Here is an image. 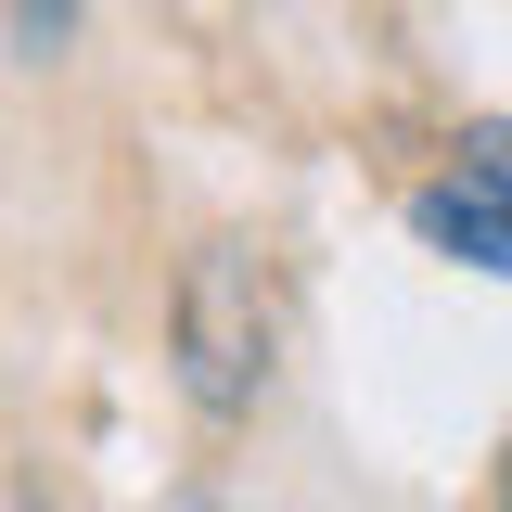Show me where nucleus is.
I'll use <instances>...</instances> for the list:
<instances>
[{
    "label": "nucleus",
    "instance_id": "obj_5",
    "mask_svg": "<svg viewBox=\"0 0 512 512\" xmlns=\"http://www.w3.org/2000/svg\"><path fill=\"white\" fill-rule=\"evenodd\" d=\"M500 512H512V448H500Z\"/></svg>",
    "mask_w": 512,
    "mask_h": 512
},
{
    "label": "nucleus",
    "instance_id": "obj_4",
    "mask_svg": "<svg viewBox=\"0 0 512 512\" xmlns=\"http://www.w3.org/2000/svg\"><path fill=\"white\" fill-rule=\"evenodd\" d=\"M0 512H39V487H0Z\"/></svg>",
    "mask_w": 512,
    "mask_h": 512
},
{
    "label": "nucleus",
    "instance_id": "obj_2",
    "mask_svg": "<svg viewBox=\"0 0 512 512\" xmlns=\"http://www.w3.org/2000/svg\"><path fill=\"white\" fill-rule=\"evenodd\" d=\"M410 218H423V244H436V256L500 269V282H512V128H474V141H461V167L423 180Z\"/></svg>",
    "mask_w": 512,
    "mask_h": 512
},
{
    "label": "nucleus",
    "instance_id": "obj_1",
    "mask_svg": "<svg viewBox=\"0 0 512 512\" xmlns=\"http://www.w3.org/2000/svg\"><path fill=\"white\" fill-rule=\"evenodd\" d=\"M167 359H180V397L205 423H244L256 384H269V282H256L244 244H192L180 295H167Z\"/></svg>",
    "mask_w": 512,
    "mask_h": 512
},
{
    "label": "nucleus",
    "instance_id": "obj_3",
    "mask_svg": "<svg viewBox=\"0 0 512 512\" xmlns=\"http://www.w3.org/2000/svg\"><path fill=\"white\" fill-rule=\"evenodd\" d=\"M13 26H26V52H52L64 26H77V0H13Z\"/></svg>",
    "mask_w": 512,
    "mask_h": 512
}]
</instances>
